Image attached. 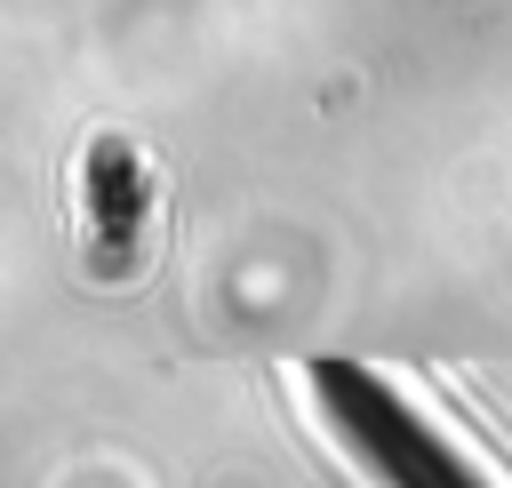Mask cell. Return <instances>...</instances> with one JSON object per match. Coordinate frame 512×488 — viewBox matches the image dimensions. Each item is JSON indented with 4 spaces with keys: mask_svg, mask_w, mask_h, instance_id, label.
Returning a JSON list of instances; mask_svg holds the SVG:
<instances>
[{
    "mask_svg": "<svg viewBox=\"0 0 512 488\" xmlns=\"http://www.w3.org/2000/svg\"><path fill=\"white\" fill-rule=\"evenodd\" d=\"M320 432L336 440V456L368 480V488H496V472L392 376L360 368V360H312L296 368Z\"/></svg>",
    "mask_w": 512,
    "mask_h": 488,
    "instance_id": "1",
    "label": "cell"
},
{
    "mask_svg": "<svg viewBox=\"0 0 512 488\" xmlns=\"http://www.w3.org/2000/svg\"><path fill=\"white\" fill-rule=\"evenodd\" d=\"M80 216H88V264L104 280H120L144 248V224H152V176L136 160L128 136H88L80 152Z\"/></svg>",
    "mask_w": 512,
    "mask_h": 488,
    "instance_id": "2",
    "label": "cell"
}]
</instances>
